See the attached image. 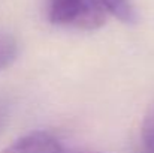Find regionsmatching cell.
I'll list each match as a JSON object with an SVG mask.
<instances>
[{"label": "cell", "instance_id": "6da1fadb", "mask_svg": "<svg viewBox=\"0 0 154 153\" xmlns=\"http://www.w3.org/2000/svg\"><path fill=\"white\" fill-rule=\"evenodd\" d=\"M100 0H47V17L58 27L76 30H97L106 23Z\"/></svg>", "mask_w": 154, "mask_h": 153}, {"label": "cell", "instance_id": "7a4b0ae2", "mask_svg": "<svg viewBox=\"0 0 154 153\" xmlns=\"http://www.w3.org/2000/svg\"><path fill=\"white\" fill-rule=\"evenodd\" d=\"M3 153H66L60 141L51 134L44 131L30 132L14 144H11Z\"/></svg>", "mask_w": 154, "mask_h": 153}, {"label": "cell", "instance_id": "3957f363", "mask_svg": "<svg viewBox=\"0 0 154 153\" xmlns=\"http://www.w3.org/2000/svg\"><path fill=\"white\" fill-rule=\"evenodd\" d=\"M136 153H154V101L148 107L141 125L139 146Z\"/></svg>", "mask_w": 154, "mask_h": 153}, {"label": "cell", "instance_id": "277c9868", "mask_svg": "<svg viewBox=\"0 0 154 153\" xmlns=\"http://www.w3.org/2000/svg\"><path fill=\"white\" fill-rule=\"evenodd\" d=\"M100 3L105 6L108 14L114 15L121 23H126V24L135 23L136 14L129 0H100Z\"/></svg>", "mask_w": 154, "mask_h": 153}, {"label": "cell", "instance_id": "5b68a950", "mask_svg": "<svg viewBox=\"0 0 154 153\" xmlns=\"http://www.w3.org/2000/svg\"><path fill=\"white\" fill-rule=\"evenodd\" d=\"M18 42L9 33H0V72L17 59Z\"/></svg>", "mask_w": 154, "mask_h": 153}, {"label": "cell", "instance_id": "8992f818", "mask_svg": "<svg viewBox=\"0 0 154 153\" xmlns=\"http://www.w3.org/2000/svg\"><path fill=\"white\" fill-rule=\"evenodd\" d=\"M8 116H9L8 102L0 99V132H2V129L5 128V125H6V122H8Z\"/></svg>", "mask_w": 154, "mask_h": 153}]
</instances>
